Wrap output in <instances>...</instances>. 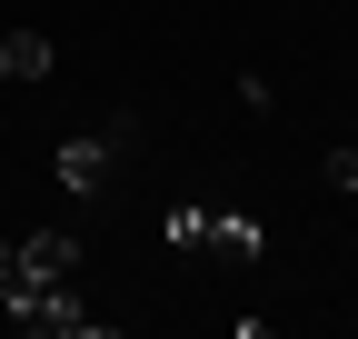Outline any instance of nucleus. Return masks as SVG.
Masks as SVG:
<instances>
[{
  "label": "nucleus",
  "mask_w": 358,
  "mask_h": 339,
  "mask_svg": "<svg viewBox=\"0 0 358 339\" xmlns=\"http://www.w3.org/2000/svg\"><path fill=\"white\" fill-rule=\"evenodd\" d=\"M0 70H10V80H50V40H40V30H10V40H0Z\"/></svg>",
  "instance_id": "nucleus-2"
},
{
  "label": "nucleus",
  "mask_w": 358,
  "mask_h": 339,
  "mask_svg": "<svg viewBox=\"0 0 358 339\" xmlns=\"http://www.w3.org/2000/svg\"><path fill=\"white\" fill-rule=\"evenodd\" d=\"M60 180L70 190H100L110 180V140H60Z\"/></svg>",
  "instance_id": "nucleus-1"
},
{
  "label": "nucleus",
  "mask_w": 358,
  "mask_h": 339,
  "mask_svg": "<svg viewBox=\"0 0 358 339\" xmlns=\"http://www.w3.org/2000/svg\"><path fill=\"white\" fill-rule=\"evenodd\" d=\"M338 190H348V200H358V150H338Z\"/></svg>",
  "instance_id": "nucleus-4"
},
{
  "label": "nucleus",
  "mask_w": 358,
  "mask_h": 339,
  "mask_svg": "<svg viewBox=\"0 0 358 339\" xmlns=\"http://www.w3.org/2000/svg\"><path fill=\"white\" fill-rule=\"evenodd\" d=\"M159 240H169V249H199V240H209V209H169Z\"/></svg>",
  "instance_id": "nucleus-3"
}]
</instances>
